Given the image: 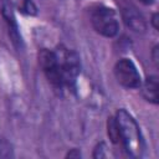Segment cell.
<instances>
[{
    "label": "cell",
    "mask_w": 159,
    "mask_h": 159,
    "mask_svg": "<svg viewBox=\"0 0 159 159\" xmlns=\"http://www.w3.org/2000/svg\"><path fill=\"white\" fill-rule=\"evenodd\" d=\"M39 65L50 84L58 91L72 89L80 75L78 55L63 46L56 50L42 48L39 52Z\"/></svg>",
    "instance_id": "6da1fadb"
},
{
    "label": "cell",
    "mask_w": 159,
    "mask_h": 159,
    "mask_svg": "<svg viewBox=\"0 0 159 159\" xmlns=\"http://www.w3.org/2000/svg\"><path fill=\"white\" fill-rule=\"evenodd\" d=\"M114 120L118 130L119 144L132 158H140L145 149L144 138L137 120L125 109H118Z\"/></svg>",
    "instance_id": "7a4b0ae2"
},
{
    "label": "cell",
    "mask_w": 159,
    "mask_h": 159,
    "mask_svg": "<svg viewBox=\"0 0 159 159\" xmlns=\"http://www.w3.org/2000/svg\"><path fill=\"white\" fill-rule=\"evenodd\" d=\"M89 20L96 32L104 37H114L118 34L119 22L116 11L111 7L104 5H97L92 7Z\"/></svg>",
    "instance_id": "3957f363"
},
{
    "label": "cell",
    "mask_w": 159,
    "mask_h": 159,
    "mask_svg": "<svg viewBox=\"0 0 159 159\" xmlns=\"http://www.w3.org/2000/svg\"><path fill=\"white\" fill-rule=\"evenodd\" d=\"M117 82L125 88H139L142 84L140 73L130 58H120L113 68Z\"/></svg>",
    "instance_id": "277c9868"
},
{
    "label": "cell",
    "mask_w": 159,
    "mask_h": 159,
    "mask_svg": "<svg viewBox=\"0 0 159 159\" xmlns=\"http://www.w3.org/2000/svg\"><path fill=\"white\" fill-rule=\"evenodd\" d=\"M142 86V94L145 101L153 104H158V77L149 76Z\"/></svg>",
    "instance_id": "5b68a950"
},
{
    "label": "cell",
    "mask_w": 159,
    "mask_h": 159,
    "mask_svg": "<svg viewBox=\"0 0 159 159\" xmlns=\"http://www.w3.org/2000/svg\"><path fill=\"white\" fill-rule=\"evenodd\" d=\"M123 19L125 24L134 31H140L144 30V22L140 16L135 14L134 10L132 9H123Z\"/></svg>",
    "instance_id": "8992f818"
},
{
    "label": "cell",
    "mask_w": 159,
    "mask_h": 159,
    "mask_svg": "<svg viewBox=\"0 0 159 159\" xmlns=\"http://www.w3.org/2000/svg\"><path fill=\"white\" fill-rule=\"evenodd\" d=\"M12 7H16L19 11L26 15H35L36 6L31 0H6Z\"/></svg>",
    "instance_id": "52a82bcc"
},
{
    "label": "cell",
    "mask_w": 159,
    "mask_h": 159,
    "mask_svg": "<svg viewBox=\"0 0 159 159\" xmlns=\"http://www.w3.org/2000/svg\"><path fill=\"white\" fill-rule=\"evenodd\" d=\"M152 25L155 30H158V14L157 12L153 14V16H152Z\"/></svg>",
    "instance_id": "ba28073f"
},
{
    "label": "cell",
    "mask_w": 159,
    "mask_h": 159,
    "mask_svg": "<svg viewBox=\"0 0 159 159\" xmlns=\"http://www.w3.org/2000/svg\"><path fill=\"white\" fill-rule=\"evenodd\" d=\"M152 57H153V61L155 62V66H158V46H155V47L153 48Z\"/></svg>",
    "instance_id": "9c48e42d"
},
{
    "label": "cell",
    "mask_w": 159,
    "mask_h": 159,
    "mask_svg": "<svg viewBox=\"0 0 159 159\" xmlns=\"http://www.w3.org/2000/svg\"><path fill=\"white\" fill-rule=\"evenodd\" d=\"M142 4H144V5H152V4H154V1L155 0H139Z\"/></svg>",
    "instance_id": "30bf717a"
}]
</instances>
